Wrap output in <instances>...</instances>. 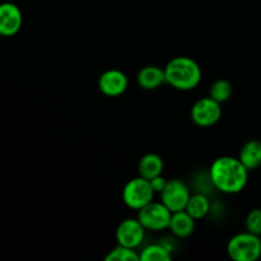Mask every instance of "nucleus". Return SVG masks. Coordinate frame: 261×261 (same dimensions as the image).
<instances>
[{
  "label": "nucleus",
  "mask_w": 261,
  "mask_h": 261,
  "mask_svg": "<svg viewBox=\"0 0 261 261\" xmlns=\"http://www.w3.org/2000/svg\"><path fill=\"white\" fill-rule=\"evenodd\" d=\"M161 201L170 209L171 212H178L186 209L191 193L189 186L180 178L167 180L166 188L160 194Z\"/></svg>",
  "instance_id": "nucleus-6"
},
{
  "label": "nucleus",
  "mask_w": 261,
  "mask_h": 261,
  "mask_svg": "<svg viewBox=\"0 0 261 261\" xmlns=\"http://www.w3.org/2000/svg\"><path fill=\"white\" fill-rule=\"evenodd\" d=\"M154 195L150 181L142 176L129 180L122 189V200L125 205L133 211H139L149 204L154 199Z\"/></svg>",
  "instance_id": "nucleus-4"
},
{
  "label": "nucleus",
  "mask_w": 261,
  "mask_h": 261,
  "mask_svg": "<svg viewBox=\"0 0 261 261\" xmlns=\"http://www.w3.org/2000/svg\"><path fill=\"white\" fill-rule=\"evenodd\" d=\"M260 239H261V236H260Z\"/></svg>",
  "instance_id": "nucleus-21"
},
{
  "label": "nucleus",
  "mask_w": 261,
  "mask_h": 261,
  "mask_svg": "<svg viewBox=\"0 0 261 261\" xmlns=\"http://www.w3.org/2000/svg\"><path fill=\"white\" fill-rule=\"evenodd\" d=\"M245 226H246V231L261 236V208H255L249 212Z\"/></svg>",
  "instance_id": "nucleus-19"
},
{
  "label": "nucleus",
  "mask_w": 261,
  "mask_h": 261,
  "mask_svg": "<svg viewBox=\"0 0 261 261\" xmlns=\"http://www.w3.org/2000/svg\"><path fill=\"white\" fill-rule=\"evenodd\" d=\"M240 161L246 166L249 171L256 170L261 166V142L251 139L242 145L239 154Z\"/></svg>",
  "instance_id": "nucleus-14"
},
{
  "label": "nucleus",
  "mask_w": 261,
  "mask_h": 261,
  "mask_svg": "<svg viewBox=\"0 0 261 261\" xmlns=\"http://www.w3.org/2000/svg\"><path fill=\"white\" fill-rule=\"evenodd\" d=\"M145 232L147 229L138 218L124 219L116 228L117 245H122L130 249H138L144 241Z\"/></svg>",
  "instance_id": "nucleus-8"
},
{
  "label": "nucleus",
  "mask_w": 261,
  "mask_h": 261,
  "mask_svg": "<svg viewBox=\"0 0 261 261\" xmlns=\"http://www.w3.org/2000/svg\"><path fill=\"white\" fill-rule=\"evenodd\" d=\"M106 261H139L140 255L138 254L137 249H130V247L117 245L115 249L107 254Z\"/></svg>",
  "instance_id": "nucleus-18"
},
{
  "label": "nucleus",
  "mask_w": 261,
  "mask_h": 261,
  "mask_svg": "<svg viewBox=\"0 0 261 261\" xmlns=\"http://www.w3.org/2000/svg\"><path fill=\"white\" fill-rule=\"evenodd\" d=\"M129 79L124 71L119 69H109L98 78V88L107 97H119L126 92Z\"/></svg>",
  "instance_id": "nucleus-9"
},
{
  "label": "nucleus",
  "mask_w": 261,
  "mask_h": 261,
  "mask_svg": "<svg viewBox=\"0 0 261 261\" xmlns=\"http://www.w3.org/2000/svg\"><path fill=\"white\" fill-rule=\"evenodd\" d=\"M163 168H165V163H163L162 157L155 153H147L140 158L139 163H138L139 176L147 178V180H152L155 176L162 175Z\"/></svg>",
  "instance_id": "nucleus-13"
},
{
  "label": "nucleus",
  "mask_w": 261,
  "mask_h": 261,
  "mask_svg": "<svg viewBox=\"0 0 261 261\" xmlns=\"http://www.w3.org/2000/svg\"><path fill=\"white\" fill-rule=\"evenodd\" d=\"M249 172L246 166L239 157L223 155L212 163L209 168V178L214 189L223 194L233 195L246 188L249 182Z\"/></svg>",
  "instance_id": "nucleus-1"
},
{
  "label": "nucleus",
  "mask_w": 261,
  "mask_h": 261,
  "mask_svg": "<svg viewBox=\"0 0 261 261\" xmlns=\"http://www.w3.org/2000/svg\"><path fill=\"white\" fill-rule=\"evenodd\" d=\"M149 181H150V185H152L153 190H154L155 194L162 193L163 189L166 188V184H167V180H166L162 175L155 176V177H153L152 180H149Z\"/></svg>",
  "instance_id": "nucleus-20"
},
{
  "label": "nucleus",
  "mask_w": 261,
  "mask_h": 261,
  "mask_svg": "<svg viewBox=\"0 0 261 261\" xmlns=\"http://www.w3.org/2000/svg\"><path fill=\"white\" fill-rule=\"evenodd\" d=\"M195 222L196 219L193 218L185 209L173 212L168 229L178 239H186L195 231Z\"/></svg>",
  "instance_id": "nucleus-12"
},
{
  "label": "nucleus",
  "mask_w": 261,
  "mask_h": 261,
  "mask_svg": "<svg viewBox=\"0 0 261 261\" xmlns=\"http://www.w3.org/2000/svg\"><path fill=\"white\" fill-rule=\"evenodd\" d=\"M137 82L140 88L145 91H154L166 83L165 68L157 65H147L139 70L137 75Z\"/></svg>",
  "instance_id": "nucleus-11"
},
{
  "label": "nucleus",
  "mask_w": 261,
  "mask_h": 261,
  "mask_svg": "<svg viewBox=\"0 0 261 261\" xmlns=\"http://www.w3.org/2000/svg\"><path fill=\"white\" fill-rule=\"evenodd\" d=\"M23 24V15L19 7L14 3L0 4V36L12 37L17 35Z\"/></svg>",
  "instance_id": "nucleus-10"
},
{
  "label": "nucleus",
  "mask_w": 261,
  "mask_h": 261,
  "mask_svg": "<svg viewBox=\"0 0 261 261\" xmlns=\"http://www.w3.org/2000/svg\"><path fill=\"white\" fill-rule=\"evenodd\" d=\"M211 200L204 193L191 194L185 211L196 221L205 218L211 212Z\"/></svg>",
  "instance_id": "nucleus-15"
},
{
  "label": "nucleus",
  "mask_w": 261,
  "mask_h": 261,
  "mask_svg": "<svg viewBox=\"0 0 261 261\" xmlns=\"http://www.w3.org/2000/svg\"><path fill=\"white\" fill-rule=\"evenodd\" d=\"M227 254L233 261H256L261 257V239L249 231L241 232L229 239Z\"/></svg>",
  "instance_id": "nucleus-3"
},
{
  "label": "nucleus",
  "mask_w": 261,
  "mask_h": 261,
  "mask_svg": "<svg viewBox=\"0 0 261 261\" xmlns=\"http://www.w3.org/2000/svg\"><path fill=\"white\" fill-rule=\"evenodd\" d=\"M232 93H233V87H232L231 82L227 79H218L212 84L211 89H209V96L219 103L228 101Z\"/></svg>",
  "instance_id": "nucleus-17"
},
{
  "label": "nucleus",
  "mask_w": 261,
  "mask_h": 261,
  "mask_svg": "<svg viewBox=\"0 0 261 261\" xmlns=\"http://www.w3.org/2000/svg\"><path fill=\"white\" fill-rule=\"evenodd\" d=\"M191 120L200 127H209L216 125L221 120V103L211 96L198 99L191 107Z\"/></svg>",
  "instance_id": "nucleus-7"
},
{
  "label": "nucleus",
  "mask_w": 261,
  "mask_h": 261,
  "mask_svg": "<svg viewBox=\"0 0 261 261\" xmlns=\"http://www.w3.org/2000/svg\"><path fill=\"white\" fill-rule=\"evenodd\" d=\"M139 255L142 261H168L172 256V250L165 244H152L144 247Z\"/></svg>",
  "instance_id": "nucleus-16"
},
{
  "label": "nucleus",
  "mask_w": 261,
  "mask_h": 261,
  "mask_svg": "<svg viewBox=\"0 0 261 261\" xmlns=\"http://www.w3.org/2000/svg\"><path fill=\"white\" fill-rule=\"evenodd\" d=\"M171 217H172V212L162 201L153 200L138 211L137 218L147 231L160 232L170 227Z\"/></svg>",
  "instance_id": "nucleus-5"
},
{
  "label": "nucleus",
  "mask_w": 261,
  "mask_h": 261,
  "mask_svg": "<svg viewBox=\"0 0 261 261\" xmlns=\"http://www.w3.org/2000/svg\"><path fill=\"white\" fill-rule=\"evenodd\" d=\"M166 83L177 91H193L201 81V68L193 58L177 56L165 66Z\"/></svg>",
  "instance_id": "nucleus-2"
}]
</instances>
